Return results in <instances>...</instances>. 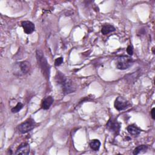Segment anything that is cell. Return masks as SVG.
I'll return each mask as SVG.
<instances>
[{"label":"cell","instance_id":"9","mask_svg":"<svg viewBox=\"0 0 155 155\" xmlns=\"http://www.w3.org/2000/svg\"><path fill=\"white\" fill-rule=\"evenodd\" d=\"M30 153V146L27 143L24 142L21 143L17 148L15 153L16 154L27 155Z\"/></svg>","mask_w":155,"mask_h":155},{"label":"cell","instance_id":"14","mask_svg":"<svg viewBox=\"0 0 155 155\" xmlns=\"http://www.w3.org/2000/svg\"><path fill=\"white\" fill-rule=\"evenodd\" d=\"M101 146V142L97 139H93L90 142V147L93 151H98Z\"/></svg>","mask_w":155,"mask_h":155},{"label":"cell","instance_id":"1","mask_svg":"<svg viewBox=\"0 0 155 155\" xmlns=\"http://www.w3.org/2000/svg\"><path fill=\"white\" fill-rule=\"evenodd\" d=\"M56 81L61 86L64 94H67L75 91L76 88L73 85V82L59 71L56 73Z\"/></svg>","mask_w":155,"mask_h":155},{"label":"cell","instance_id":"15","mask_svg":"<svg viewBox=\"0 0 155 155\" xmlns=\"http://www.w3.org/2000/svg\"><path fill=\"white\" fill-rule=\"evenodd\" d=\"M23 107V104L21 102H18L13 108H12L11 111L13 113H16L19 112Z\"/></svg>","mask_w":155,"mask_h":155},{"label":"cell","instance_id":"8","mask_svg":"<svg viewBox=\"0 0 155 155\" xmlns=\"http://www.w3.org/2000/svg\"><path fill=\"white\" fill-rule=\"evenodd\" d=\"M22 27L26 34H31L35 30V24L29 21H25L22 22Z\"/></svg>","mask_w":155,"mask_h":155},{"label":"cell","instance_id":"13","mask_svg":"<svg viewBox=\"0 0 155 155\" xmlns=\"http://www.w3.org/2000/svg\"><path fill=\"white\" fill-rule=\"evenodd\" d=\"M148 149V146L146 145H139L138 147H137L136 148H134V150H133V154L136 155L140 153H145Z\"/></svg>","mask_w":155,"mask_h":155},{"label":"cell","instance_id":"18","mask_svg":"<svg viewBox=\"0 0 155 155\" xmlns=\"http://www.w3.org/2000/svg\"><path fill=\"white\" fill-rule=\"evenodd\" d=\"M151 117L153 119H155V108H153L151 111Z\"/></svg>","mask_w":155,"mask_h":155},{"label":"cell","instance_id":"7","mask_svg":"<svg viewBox=\"0 0 155 155\" xmlns=\"http://www.w3.org/2000/svg\"><path fill=\"white\" fill-rule=\"evenodd\" d=\"M106 127L109 131L112 132L115 135H117L119 133L120 125L116 119L114 118H111L106 124Z\"/></svg>","mask_w":155,"mask_h":155},{"label":"cell","instance_id":"16","mask_svg":"<svg viewBox=\"0 0 155 155\" xmlns=\"http://www.w3.org/2000/svg\"><path fill=\"white\" fill-rule=\"evenodd\" d=\"M62 62H63V58H62V57H59V58H58L57 59H55L54 65H55L56 66H59V65H60Z\"/></svg>","mask_w":155,"mask_h":155},{"label":"cell","instance_id":"4","mask_svg":"<svg viewBox=\"0 0 155 155\" xmlns=\"http://www.w3.org/2000/svg\"><path fill=\"white\" fill-rule=\"evenodd\" d=\"M31 68V65L29 62L24 61L19 62H16L14 67V74L21 76L27 74Z\"/></svg>","mask_w":155,"mask_h":155},{"label":"cell","instance_id":"10","mask_svg":"<svg viewBox=\"0 0 155 155\" xmlns=\"http://www.w3.org/2000/svg\"><path fill=\"white\" fill-rule=\"evenodd\" d=\"M54 100L52 96L47 97L42 103V108L44 110H48L52 105Z\"/></svg>","mask_w":155,"mask_h":155},{"label":"cell","instance_id":"17","mask_svg":"<svg viewBox=\"0 0 155 155\" xmlns=\"http://www.w3.org/2000/svg\"><path fill=\"white\" fill-rule=\"evenodd\" d=\"M127 52L130 56H131L133 54V47L131 45L128 46V47L127 48Z\"/></svg>","mask_w":155,"mask_h":155},{"label":"cell","instance_id":"6","mask_svg":"<svg viewBox=\"0 0 155 155\" xmlns=\"http://www.w3.org/2000/svg\"><path fill=\"white\" fill-rule=\"evenodd\" d=\"M115 108L118 111H122L130 106V103L124 97H117L114 103Z\"/></svg>","mask_w":155,"mask_h":155},{"label":"cell","instance_id":"2","mask_svg":"<svg viewBox=\"0 0 155 155\" xmlns=\"http://www.w3.org/2000/svg\"><path fill=\"white\" fill-rule=\"evenodd\" d=\"M36 56L38 65L40 67L43 75L46 79H48L50 76V66L48 64L47 59L45 58L43 52L40 50H36Z\"/></svg>","mask_w":155,"mask_h":155},{"label":"cell","instance_id":"12","mask_svg":"<svg viewBox=\"0 0 155 155\" xmlns=\"http://www.w3.org/2000/svg\"><path fill=\"white\" fill-rule=\"evenodd\" d=\"M127 131L130 134L133 136L139 135L141 131V130L134 125H130L129 126H128Z\"/></svg>","mask_w":155,"mask_h":155},{"label":"cell","instance_id":"5","mask_svg":"<svg viewBox=\"0 0 155 155\" xmlns=\"http://www.w3.org/2000/svg\"><path fill=\"white\" fill-rule=\"evenodd\" d=\"M35 124L36 123L33 119H28L18 126V130L22 134L27 133L34 128Z\"/></svg>","mask_w":155,"mask_h":155},{"label":"cell","instance_id":"11","mask_svg":"<svg viewBox=\"0 0 155 155\" xmlns=\"http://www.w3.org/2000/svg\"><path fill=\"white\" fill-rule=\"evenodd\" d=\"M115 30H116V28H114V27L110 24H105L102 27V28H101V32L104 35H108L111 32L114 31Z\"/></svg>","mask_w":155,"mask_h":155},{"label":"cell","instance_id":"3","mask_svg":"<svg viewBox=\"0 0 155 155\" xmlns=\"http://www.w3.org/2000/svg\"><path fill=\"white\" fill-rule=\"evenodd\" d=\"M133 64V59L128 56H120L117 58L116 67L117 69L124 70L128 69Z\"/></svg>","mask_w":155,"mask_h":155}]
</instances>
